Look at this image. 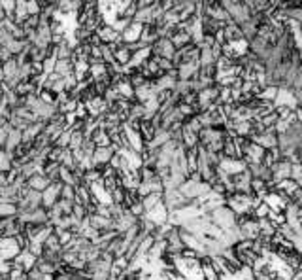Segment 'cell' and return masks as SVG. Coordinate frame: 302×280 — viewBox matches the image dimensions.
Instances as JSON below:
<instances>
[{
    "label": "cell",
    "instance_id": "obj_1",
    "mask_svg": "<svg viewBox=\"0 0 302 280\" xmlns=\"http://www.w3.org/2000/svg\"><path fill=\"white\" fill-rule=\"evenodd\" d=\"M149 51H151V57H159V59H172V55L176 53V49L168 38H159L157 42H153Z\"/></svg>",
    "mask_w": 302,
    "mask_h": 280
},
{
    "label": "cell",
    "instance_id": "obj_2",
    "mask_svg": "<svg viewBox=\"0 0 302 280\" xmlns=\"http://www.w3.org/2000/svg\"><path fill=\"white\" fill-rule=\"evenodd\" d=\"M94 34H96V38H98V42H100L102 46H114V44H119V42H121V34H119L112 25H104V27H100Z\"/></svg>",
    "mask_w": 302,
    "mask_h": 280
},
{
    "label": "cell",
    "instance_id": "obj_3",
    "mask_svg": "<svg viewBox=\"0 0 302 280\" xmlns=\"http://www.w3.org/2000/svg\"><path fill=\"white\" fill-rule=\"evenodd\" d=\"M61 182H57V184H51L46 191H42V208H53L55 202L61 199Z\"/></svg>",
    "mask_w": 302,
    "mask_h": 280
},
{
    "label": "cell",
    "instance_id": "obj_4",
    "mask_svg": "<svg viewBox=\"0 0 302 280\" xmlns=\"http://www.w3.org/2000/svg\"><path fill=\"white\" fill-rule=\"evenodd\" d=\"M140 36H142V25L136 23V21L129 23L123 31H121V42L127 44V46H129V44H136V42H140Z\"/></svg>",
    "mask_w": 302,
    "mask_h": 280
},
{
    "label": "cell",
    "instance_id": "obj_5",
    "mask_svg": "<svg viewBox=\"0 0 302 280\" xmlns=\"http://www.w3.org/2000/svg\"><path fill=\"white\" fill-rule=\"evenodd\" d=\"M17 254H19V248H17V244H16V239L2 237V239H0V259L12 261Z\"/></svg>",
    "mask_w": 302,
    "mask_h": 280
},
{
    "label": "cell",
    "instance_id": "obj_6",
    "mask_svg": "<svg viewBox=\"0 0 302 280\" xmlns=\"http://www.w3.org/2000/svg\"><path fill=\"white\" fill-rule=\"evenodd\" d=\"M117 150L114 146H110V148H96L93 154V159H91V165L93 167H104V165H110L112 161V157L116 156Z\"/></svg>",
    "mask_w": 302,
    "mask_h": 280
},
{
    "label": "cell",
    "instance_id": "obj_7",
    "mask_svg": "<svg viewBox=\"0 0 302 280\" xmlns=\"http://www.w3.org/2000/svg\"><path fill=\"white\" fill-rule=\"evenodd\" d=\"M112 49H114V61H116V64H119V66H129V64H131L132 53H131V49L125 46L123 42L114 44Z\"/></svg>",
    "mask_w": 302,
    "mask_h": 280
},
{
    "label": "cell",
    "instance_id": "obj_8",
    "mask_svg": "<svg viewBox=\"0 0 302 280\" xmlns=\"http://www.w3.org/2000/svg\"><path fill=\"white\" fill-rule=\"evenodd\" d=\"M49 186H51V182H49L42 172H36V174H32L31 178H27V187L32 189V191L42 193V191H46Z\"/></svg>",
    "mask_w": 302,
    "mask_h": 280
},
{
    "label": "cell",
    "instance_id": "obj_9",
    "mask_svg": "<svg viewBox=\"0 0 302 280\" xmlns=\"http://www.w3.org/2000/svg\"><path fill=\"white\" fill-rule=\"evenodd\" d=\"M89 140L94 144V148H110L112 146V140H110V134L104 127H98L94 129L93 134L89 136Z\"/></svg>",
    "mask_w": 302,
    "mask_h": 280
},
{
    "label": "cell",
    "instance_id": "obj_10",
    "mask_svg": "<svg viewBox=\"0 0 302 280\" xmlns=\"http://www.w3.org/2000/svg\"><path fill=\"white\" fill-rule=\"evenodd\" d=\"M29 17L27 12V0H16V10H14V23L23 25Z\"/></svg>",
    "mask_w": 302,
    "mask_h": 280
},
{
    "label": "cell",
    "instance_id": "obj_11",
    "mask_svg": "<svg viewBox=\"0 0 302 280\" xmlns=\"http://www.w3.org/2000/svg\"><path fill=\"white\" fill-rule=\"evenodd\" d=\"M19 214L16 202H0V218H16Z\"/></svg>",
    "mask_w": 302,
    "mask_h": 280
},
{
    "label": "cell",
    "instance_id": "obj_12",
    "mask_svg": "<svg viewBox=\"0 0 302 280\" xmlns=\"http://www.w3.org/2000/svg\"><path fill=\"white\" fill-rule=\"evenodd\" d=\"M159 202H163V193H149L147 197H144V199H142V204H144L146 214L151 208H155Z\"/></svg>",
    "mask_w": 302,
    "mask_h": 280
},
{
    "label": "cell",
    "instance_id": "obj_13",
    "mask_svg": "<svg viewBox=\"0 0 302 280\" xmlns=\"http://www.w3.org/2000/svg\"><path fill=\"white\" fill-rule=\"evenodd\" d=\"M72 218L76 220L78 224H83V222L89 218V212H87L85 206H81V204H76V202H74V208H72Z\"/></svg>",
    "mask_w": 302,
    "mask_h": 280
},
{
    "label": "cell",
    "instance_id": "obj_14",
    "mask_svg": "<svg viewBox=\"0 0 302 280\" xmlns=\"http://www.w3.org/2000/svg\"><path fill=\"white\" fill-rule=\"evenodd\" d=\"M70 138H72V132H70L68 129H64L53 146H57V148H62V150H68L70 148Z\"/></svg>",
    "mask_w": 302,
    "mask_h": 280
},
{
    "label": "cell",
    "instance_id": "obj_15",
    "mask_svg": "<svg viewBox=\"0 0 302 280\" xmlns=\"http://www.w3.org/2000/svg\"><path fill=\"white\" fill-rule=\"evenodd\" d=\"M61 199L74 202V199H76V186H68V184H62V186H61Z\"/></svg>",
    "mask_w": 302,
    "mask_h": 280
},
{
    "label": "cell",
    "instance_id": "obj_16",
    "mask_svg": "<svg viewBox=\"0 0 302 280\" xmlns=\"http://www.w3.org/2000/svg\"><path fill=\"white\" fill-rule=\"evenodd\" d=\"M129 263H131V261H129V259H127V257L125 256H117V257H114V267H116V269H119V271H127V269H129Z\"/></svg>",
    "mask_w": 302,
    "mask_h": 280
},
{
    "label": "cell",
    "instance_id": "obj_17",
    "mask_svg": "<svg viewBox=\"0 0 302 280\" xmlns=\"http://www.w3.org/2000/svg\"><path fill=\"white\" fill-rule=\"evenodd\" d=\"M27 12L29 16H40V2L38 0H27Z\"/></svg>",
    "mask_w": 302,
    "mask_h": 280
},
{
    "label": "cell",
    "instance_id": "obj_18",
    "mask_svg": "<svg viewBox=\"0 0 302 280\" xmlns=\"http://www.w3.org/2000/svg\"><path fill=\"white\" fill-rule=\"evenodd\" d=\"M8 186H10V174L8 172L0 171V189H2V187H8Z\"/></svg>",
    "mask_w": 302,
    "mask_h": 280
},
{
    "label": "cell",
    "instance_id": "obj_19",
    "mask_svg": "<svg viewBox=\"0 0 302 280\" xmlns=\"http://www.w3.org/2000/svg\"><path fill=\"white\" fill-rule=\"evenodd\" d=\"M4 19H6V14H4V10L0 8V23H2V21H4Z\"/></svg>",
    "mask_w": 302,
    "mask_h": 280
}]
</instances>
